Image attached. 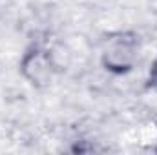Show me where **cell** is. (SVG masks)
<instances>
[{
	"label": "cell",
	"instance_id": "obj_1",
	"mask_svg": "<svg viewBox=\"0 0 157 155\" xmlns=\"http://www.w3.org/2000/svg\"><path fill=\"white\" fill-rule=\"evenodd\" d=\"M137 49H139V39L135 33L121 31L110 35L102 47V64L108 71L126 73L133 66Z\"/></svg>",
	"mask_w": 157,
	"mask_h": 155
},
{
	"label": "cell",
	"instance_id": "obj_3",
	"mask_svg": "<svg viewBox=\"0 0 157 155\" xmlns=\"http://www.w3.org/2000/svg\"><path fill=\"white\" fill-rule=\"evenodd\" d=\"M148 86L157 89V57L155 60L152 62V68H150V75H148Z\"/></svg>",
	"mask_w": 157,
	"mask_h": 155
},
{
	"label": "cell",
	"instance_id": "obj_2",
	"mask_svg": "<svg viewBox=\"0 0 157 155\" xmlns=\"http://www.w3.org/2000/svg\"><path fill=\"white\" fill-rule=\"evenodd\" d=\"M22 71L31 80V84L42 86V84L49 82L51 68H49V59H48L46 51H40V49L29 51L22 60Z\"/></svg>",
	"mask_w": 157,
	"mask_h": 155
}]
</instances>
